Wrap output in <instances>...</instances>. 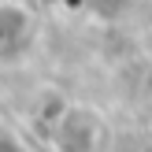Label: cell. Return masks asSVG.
<instances>
[{"label": "cell", "mask_w": 152, "mask_h": 152, "mask_svg": "<svg viewBox=\"0 0 152 152\" xmlns=\"http://www.w3.org/2000/svg\"><path fill=\"white\" fill-rule=\"evenodd\" d=\"M86 4H89V11H93L96 19L115 22V19H126V15L134 11V4H137V0H86Z\"/></svg>", "instance_id": "6da1fadb"}]
</instances>
